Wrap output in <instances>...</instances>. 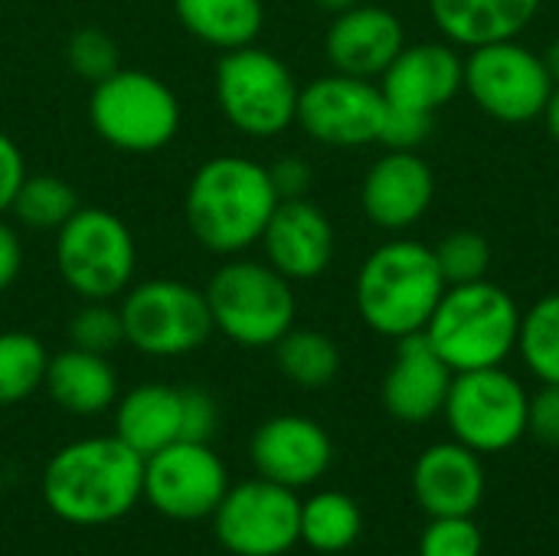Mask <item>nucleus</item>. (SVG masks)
<instances>
[{
	"label": "nucleus",
	"mask_w": 559,
	"mask_h": 556,
	"mask_svg": "<svg viewBox=\"0 0 559 556\" xmlns=\"http://www.w3.org/2000/svg\"><path fill=\"white\" fill-rule=\"evenodd\" d=\"M144 498V456L118 436L62 446L43 469L46 508L72 528H105Z\"/></svg>",
	"instance_id": "f257e3e1"
},
{
	"label": "nucleus",
	"mask_w": 559,
	"mask_h": 556,
	"mask_svg": "<svg viewBox=\"0 0 559 556\" xmlns=\"http://www.w3.org/2000/svg\"><path fill=\"white\" fill-rule=\"evenodd\" d=\"M275 206L278 193L269 167L242 154L203 161L183 193V220L193 239L216 256H236L255 246Z\"/></svg>",
	"instance_id": "f03ea898"
},
{
	"label": "nucleus",
	"mask_w": 559,
	"mask_h": 556,
	"mask_svg": "<svg viewBox=\"0 0 559 556\" xmlns=\"http://www.w3.org/2000/svg\"><path fill=\"white\" fill-rule=\"evenodd\" d=\"M445 288L449 285L429 246L416 239H390L364 259L354 282V301L373 334L403 341L423 334Z\"/></svg>",
	"instance_id": "7ed1b4c3"
},
{
	"label": "nucleus",
	"mask_w": 559,
	"mask_h": 556,
	"mask_svg": "<svg viewBox=\"0 0 559 556\" xmlns=\"http://www.w3.org/2000/svg\"><path fill=\"white\" fill-rule=\"evenodd\" d=\"M518 301L488 279L449 285L423 328L426 341L452 367V374L504 367V360L518 351Z\"/></svg>",
	"instance_id": "20e7f679"
},
{
	"label": "nucleus",
	"mask_w": 559,
	"mask_h": 556,
	"mask_svg": "<svg viewBox=\"0 0 559 556\" xmlns=\"http://www.w3.org/2000/svg\"><path fill=\"white\" fill-rule=\"evenodd\" d=\"M203 295L213 328L239 347H275L295 328L298 301L292 282L269 262L233 259L219 265Z\"/></svg>",
	"instance_id": "39448f33"
},
{
	"label": "nucleus",
	"mask_w": 559,
	"mask_h": 556,
	"mask_svg": "<svg viewBox=\"0 0 559 556\" xmlns=\"http://www.w3.org/2000/svg\"><path fill=\"white\" fill-rule=\"evenodd\" d=\"M56 269L82 301H115L134 285L138 246L128 223L102 206H79L56 229Z\"/></svg>",
	"instance_id": "423d86ee"
},
{
	"label": "nucleus",
	"mask_w": 559,
	"mask_h": 556,
	"mask_svg": "<svg viewBox=\"0 0 559 556\" xmlns=\"http://www.w3.org/2000/svg\"><path fill=\"white\" fill-rule=\"evenodd\" d=\"M180 102L174 88L144 69H115L92 85V131L124 154H154L180 131Z\"/></svg>",
	"instance_id": "0eeeda50"
},
{
	"label": "nucleus",
	"mask_w": 559,
	"mask_h": 556,
	"mask_svg": "<svg viewBox=\"0 0 559 556\" xmlns=\"http://www.w3.org/2000/svg\"><path fill=\"white\" fill-rule=\"evenodd\" d=\"M298 92L292 69L255 43L229 49L216 62V102L223 118L246 138H275L295 125Z\"/></svg>",
	"instance_id": "6e6552de"
},
{
	"label": "nucleus",
	"mask_w": 559,
	"mask_h": 556,
	"mask_svg": "<svg viewBox=\"0 0 559 556\" xmlns=\"http://www.w3.org/2000/svg\"><path fill=\"white\" fill-rule=\"evenodd\" d=\"M124 344L147 357H183L200 351L213 328L203 288L180 279H147L121 295Z\"/></svg>",
	"instance_id": "1a4fd4ad"
},
{
	"label": "nucleus",
	"mask_w": 559,
	"mask_h": 556,
	"mask_svg": "<svg viewBox=\"0 0 559 556\" xmlns=\"http://www.w3.org/2000/svg\"><path fill=\"white\" fill-rule=\"evenodd\" d=\"M531 393L504 367L465 370L452 377L442 416L455 442L478 456L514 449L527 436Z\"/></svg>",
	"instance_id": "9d476101"
},
{
	"label": "nucleus",
	"mask_w": 559,
	"mask_h": 556,
	"mask_svg": "<svg viewBox=\"0 0 559 556\" xmlns=\"http://www.w3.org/2000/svg\"><path fill=\"white\" fill-rule=\"evenodd\" d=\"M462 88L488 118L527 125L544 115L554 79L544 66V56H537L531 46L521 39H498L462 56Z\"/></svg>",
	"instance_id": "9b49d317"
},
{
	"label": "nucleus",
	"mask_w": 559,
	"mask_h": 556,
	"mask_svg": "<svg viewBox=\"0 0 559 556\" xmlns=\"http://www.w3.org/2000/svg\"><path fill=\"white\" fill-rule=\"evenodd\" d=\"M213 531L233 556H285L301 544V501L292 488L255 475L229 485L213 511Z\"/></svg>",
	"instance_id": "f8f14e48"
},
{
	"label": "nucleus",
	"mask_w": 559,
	"mask_h": 556,
	"mask_svg": "<svg viewBox=\"0 0 559 556\" xmlns=\"http://www.w3.org/2000/svg\"><path fill=\"white\" fill-rule=\"evenodd\" d=\"M229 492V472L210 442H174L144 459V501L167 521H206Z\"/></svg>",
	"instance_id": "ddd939ff"
},
{
	"label": "nucleus",
	"mask_w": 559,
	"mask_h": 556,
	"mask_svg": "<svg viewBox=\"0 0 559 556\" xmlns=\"http://www.w3.org/2000/svg\"><path fill=\"white\" fill-rule=\"evenodd\" d=\"M386 98L373 79L344 72L318 75L298 92L295 121L301 131L328 147H364L380 141Z\"/></svg>",
	"instance_id": "4468645a"
},
{
	"label": "nucleus",
	"mask_w": 559,
	"mask_h": 556,
	"mask_svg": "<svg viewBox=\"0 0 559 556\" xmlns=\"http://www.w3.org/2000/svg\"><path fill=\"white\" fill-rule=\"evenodd\" d=\"M249 459L259 478L298 492L328 475L334 462V446L321 423L288 413L265 419L252 433Z\"/></svg>",
	"instance_id": "2eb2a0df"
},
{
	"label": "nucleus",
	"mask_w": 559,
	"mask_h": 556,
	"mask_svg": "<svg viewBox=\"0 0 559 556\" xmlns=\"http://www.w3.org/2000/svg\"><path fill=\"white\" fill-rule=\"evenodd\" d=\"M259 242L265 249V262L288 282H311L324 275L334 259V226L308 197L278 200Z\"/></svg>",
	"instance_id": "dca6fc26"
},
{
	"label": "nucleus",
	"mask_w": 559,
	"mask_h": 556,
	"mask_svg": "<svg viewBox=\"0 0 559 556\" xmlns=\"http://www.w3.org/2000/svg\"><path fill=\"white\" fill-rule=\"evenodd\" d=\"M488 492L485 462L462 442H436L413 465V495L429 518H472Z\"/></svg>",
	"instance_id": "f3484780"
},
{
	"label": "nucleus",
	"mask_w": 559,
	"mask_h": 556,
	"mask_svg": "<svg viewBox=\"0 0 559 556\" xmlns=\"http://www.w3.org/2000/svg\"><path fill=\"white\" fill-rule=\"evenodd\" d=\"M436 197L432 167L416 151H386L364 177L360 206L386 233L416 226Z\"/></svg>",
	"instance_id": "a211bd4d"
},
{
	"label": "nucleus",
	"mask_w": 559,
	"mask_h": 556,
	"mask_svg": "<svg viewBox=\"0 0 559 556\" xmlns=\"http://www.w3.org/2000/svg\"><path fill=\"white\" fill-rule=\"evenodd\" d=\"M403 46L406 29L400 16L364 0L344 13H334L324 36V52L334 72L357 79H380Z\"/></svg>",
	"instance_id": "6ab92c4d"
},
{
	"label": "nucleus",
	"mask_w": 559,
	"mask_h": 556,
	"mask_svg": "<svg viewBox=\"0 0 559 556\" xmlns=\"http://www.w3.org/2000/svg\"><path fill=\"white\" fill-rule=\"evenodd\" d=\"M390 108L436 115L462 92V56L452 43H413L380 75Z\"/></svg>",
	"instance_id": "aec40b11"
},
{
	"label": "nucleus",
	"mask_w": 559,
	"mask_h": 556,
	"mask_svg": "<svg viewBox=\"0 0 559 556\" xmlns=\"http://www.w3.org/2000/svg\"><path fill=\"white\" fill-rule=\"evenodd\" d=\"M452 377V367L432 351L426 334H409L396 341V354L380 390L383 406L393 419L423 426L442 413Z\"/></svg>",
	"instance_id": "412c9836"
},
{
	"label": "nucleus",
	"mask_w": 559,
	"mask_h": 556,
	"mask_svg": "<svg viewBox=\"0 0 559 556\" xmlns=\"http://www.w3.org/2000/svg\"><path fill=\"white\" fill-rule=\"evenodd\" d=\"M544 0H429L432 23L452 46H485L498 39H518Z\"/></svg>",
	"instance_id": "4be33fe9"
},
{
	"label": "nucleus",
	"mask_w": 559,
	"mask_h": 556,
	"mask_svg": "<svg viewBox=\"0 0 559 556\" xmlns=\"http://www.w3.org/2000/svg\"><path fill=\"white\" fill-rule=\"evenodd\" d=\"M115 436L131 446L138 456H154L183 439V403L180 387L141 383L118 397L115 406Z\"/></svg>",
	"instance_id": "5701e85b"
},
{
	"label": "nucleus",
	"mask_w": 559,
	"mask_h": 556,
	"mask_svg": "<svg viewBox=\"0 0 559 556\" xmlns=\"http://www.w3.org/2000/svg\"><path fill=\"white\" fill-rule=\"evenodd\" d=\"M43 387L52 403L72 416H98L118 403V374L108 357L72 344L49 357Z\"/></svg>",
	"instance_id": "b1692460"
},
{
	"label": "nucleus",
	"mask_w": 559,
	"mask_h": 556,
	"mask_svg": "<svg viewBox=\"0 0 559 556\" xmlns=\"http://www.w3.org/2000/svg\"><path fill=\"white\" fill-rule=\"evenodd\" d=\"M174 10L193 39L219 52L255 43L265 23L262 0H174Z\"/></svg>",
	"instance_id": "393cba45"
},
{
	"label": "nucleus",
	"mask_w": 559,
	"mask_h": 556,
	"mask_svg": "<svg viewBox=\"0 0 559 556\" xmlns=\"http://www.w3.org/2000/svg\"><path fill=\"white\" fill-rule=\"evenodd\" d=\"M364 534L360 505L344 492H318L301 501V544L314 554H344Z\"/></svg>",
	"instance_id": "a878e982"
},
{
	"label": "nucleus",
	"mask_w": 559,
	"mask_h": 556,
	"mask_svg": "<svg viewBox=\"0 0 559 556\" xmlns=\"http://www.w3.org/2000/svg\"><path fill=\"white\" fill-rule=\"evenodd\" d=\"M275 364L282 377H288L301 390H321L341 374V351L337 344L311 328H292L275 344Z\"/></svg>",
	"instance_id": "bb28decb"
},
{
	"label": "nucleus",
	"mask_w": 559,
	"mask_h": 556,
	"mask_svg": "<svg viewBox=\"0 0 559 556\" xmlns=\"http://www.w3.org/2000/svg\"><path fill=\"white\" fill-rule=\"evenodd\" d=\"M79 193L72 190L69 180L52 177V174H26L20 184L10 213L16 216L20 226L36 229V233H56L75 210H79Z\"/></svg>",
	"instance_id": "cd10ccee"
},
{
	"label": "nucleus",
	"mask_w": 559,
	"mask_h": 556,
	"mask_svg": "<svg viewBox=\"0 0 559 556\" xmlns=\"http://www.w3.org/2000/svg\"><path fill=\"white\" fill-rule=\"evenodd\" d=\"M518 354L540 383H559V292L521 311Z\"/></svg>",
	"instance_id": "c85d7f7f"
},
{
	"label": "nucleus",
	"mask_w": 559,
	"mask_h": 556,
	"mask_svg": "<svg viewBox=\"0 0 559 556\" xmlns=\"http://www.w3.org/2000/svg\"><path fill=\"white\" fill-rule=\"evenodd\" d=\"M49 354L36 334L0 331V406L23 403L46 380Z\"/></svg>",
	"instance_id": "c756f323"
},
{
	"label": "nucleus",
	"mask_w": 559,
	"mask_h": 556,
	"mask_svg": "<svg viewBox=\"0 0 559 556\" xmlns=\"http://www.w3.org/2000/svg\"><path fill=\"white\" fill-rule=\"evenodd\" d=\"M432 252H436L445 285H468V282L488 279L491 246L475 229H455V233L442 236V242Z\"/></svg>",
	"instance_id": "7c9ffc66"
},
{
	"label": "nucleus",
	"mask_w": 559,
	"mask_h": 556,
	"mask_svg": "<svg viewBox=\"0 0 559 556\" xmlns=\"http://www.w3.org/2000/svg\"><path fill=\"white\" fill-rule=\"evenodd\" d=\"M69 344L92 354H111L124 344V324L121 311L111 301H85L69 318Z\"/></svg>",
	"instance_id": "2f4dec72"
},
{
	"label": "nucleus",
	"mask_w": 559,
	"mask_h": 556,
	"mask_svg": "<svg viewBox=\"0 0 559 556\" xmlns=\"http://www.w3.org/2000/svg\"><path fill=\"white\" fill-rule=\"evenodd\" d=\"M121 52H118V43L111 39V33L98 29V26H82L69 36L66 43V62L69 69L85 79V82H102L108 79L118 66Z\"/></svg>",
	"instance_id": "473e14b6"
},
{
	"label": "nucleus",
	"mask_w": 559,
	"mask_h": 556,
	"mask_svg": "<svg viewBox=\"0 0 559 556\" xmlns=\"http://www.w3.org/2000/svg\"><path fill=\"white\" fill-rule=\"evenodd\" d=\"M416 556H485V534L475 518H429Z\"/></svg>",
	"instance_id": "72a5a7b5"
},
{
	"label": "nucleus",
	"mask_w": 559,
	"mask_h": 556,
	"mask_svg": "<svg viewBox=\"0 0 559 556\" xmlns=\"http://www.w3.org/2000/svg\"><path fill=\"white\" fill-rule=\"evenodd\" d=\"M436 125V115H423V111H403V108H390L383 115V128H380V141L386 151H416L419 144L429 141Z\"/></svg>",
	"instance_id": "f704fd0d"
},
{
	"label": "nucleus",
	"mask_w": 559,
	"mask_h": 556,
	"mask_svg": "<svg viewBox=\"0 0 559 556\" xmlns=\"http://www.w3.org/2000/svg\"><path fill=\"white\" fill-rule=\"evenodd\" d=\"M180 403H183V439L180 442H210L219 426L216 400L200 387H183Z\"/></svg>",
	"instance_id": "c9c22d12"
},
{
	"label": "nucleus",
	"mask_w": 559,
	"mask_h": 556,
	"mask_svg": "<svg viewBox=\"0 0 559 556\" xmlns=\"http://www.w3.org/2000/svg\"><path fill=\"white\" fill-rule=\"evenodd\" d=\"M527 436L559 449V383H544L527 403Z\"/></svg>",
	"instance_id": "e433bc0d"
},
{
	"label": "nucleus",
	"mask_w": 559,
	"mask_h": 556,
	"mask_svg": "<svg viewBox=\"0 0 559 556\" xmlns=\"http://www.w3.org/2000/svg\"><path fill=\"white\" fill-rule=\"evenodd\" d=\"M269 177H272V187H275L278 200H298V197H308L314 170H311V164L305 157L288 154V157H278L269 167Z\"/></svg>",
	"instance_id": "4c0bfd02"
},
{
	"label": "nucleus",
	"mask_w": 559,
	"mask_h": 556,
	"mask_svg": "<svg viewBox=\"0 0 559 556\" xmlns=\"http://www.w3.org/2000/svg\"><path fill=\"white\" fill-rule=\"evenodd\" d=\"M23 180H26V161H23L16 141L7 131H0V216L10 210Z\"/></svg>",
	"instance_id": "58836bf2"
},
{
	"label": "nucleus",
	"mask_w": 559,
	"mask_h": 556,
	"mask_svg": "<svg viewBox=\"0 0 559 556\" xmlns=\"http://www.w3.org/2000/svg\"><path fill=\"white\" fill-rule=\"evenodd\" d=\"M23 269V239L20 233L0 220V295L20 279Z\"/></svg>",
	"instance_id": "ea45409f"
},
{
	"label": "nucleus",
	"mask_w": 559,
	"mask_h": 556,
	"mask_svg": "<svg viewBox=\"0 0 559 556\" xmlns=\"http://www.w3.org/2000/svg\"><path fill=\"white\" fill-rule=\"evenodd\" d=\"M544 121H547V131H550V138L559 144V85H554V92H550V98H547V108H544V115H540Z\"/></svg>",
	"instance_id": "a19ab883"
},
{
	"label": "nucleus",
	"mask_w": 559,
	"mask_h": 556,
	"mask_svg": "<svg viewBox=\"0 0 559 556\" xmlns=\"http://www.w3.org/2000/svg\"><path fill=\"white\" fill-rule=\"evenodd\" d=\"M544 56V66H547V72H550V79H554V85H559V36L540 52Z\"/></svg>",
	"instance_id": "79ce46f5"
},
{
	"label": "nucleus",
	"mask_w": 559,
	"mask_h": 556,
	"mask_svg": "<svg viewBox=\"0 0 559 556\" xmlns=\"http://www.w3.org/2000/svg\"><path fill=\"white\" fill-rule=\"evenodd\" d=\"M321 10H328V13H344V10H350V7H357L360 0H314Z\"/></svg>",
	"instance_id": "37998d69"
}]
</instances>
